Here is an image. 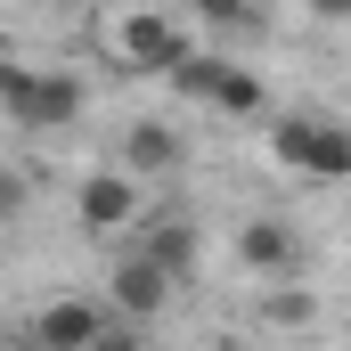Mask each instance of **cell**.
<instances>
[{"mask_svg": "<svg viewBox=\"0 0 351 351\" xmlns=\"http://www.w3.org/2000/svg\"><path fill=\"white\" fill-rule=\"evenodd\" d=\"M25 204H33V180H25V172H0V221H16Z\"/></svg>", "mask_w": 351, "mask_h": 351, "instance_id": "obj_14", "label": "cell"}, {"mask_svg": "<svg viewBox=\"0 0 351 351\" xmlns=\"http://www.w3.org/2000/svg\"><path fill=\"white\" fill-rule=\"evenodd\" d=\"M0 351H25V343H0Z\"/></svg>", "mask_w": 351, "mask_h": 351, "instance_id": "obj_18", "label": "cell"}, {"mask_svg": "<svg viewBox=\"0 0 351 351\" xmlns=\"http://www.w3.org/2000/svg\"><path fill=\"white\" fill-rule=\"evenodd\" d=\"M213 351H262V343H237V335H229V343H213Z\"/></svg>", "mask_w": 351, "mask_h": 351, "instance_id": "obj_16", "label": "cell"}, {"mask_svg": "<svg viewBox=\"0 0 351 351\" xmlns=\"http://www.w3.org/2000/svg\"><path fill=\"white\" fill-rule=\"evenodd\" d=\"M180 8H188L196 25H221V33H254V25H262L254 0H180Z\"/></svg>", "mask_w": 351, "mask_h": 351, "instance_id": "obj_11", "label": "cell"}, {"mask_svg": "<svg viewBox=\"0 0 351 351\" xmlns=\"http://www.w3.org/2000/svg\"><path fill=\"white\" fill-rule=\"evenodd\" d=\"M90 351H147V327H131V319H114V311H106V327L90 335Z\"/></svg>", "mask_w": 351, "mask_h": 351, "instance_id": "obj_13", "label": "cell"}, {"mask_svg": "<svg viewBox=\"0 0 351 351\" xmlns=\"http://www.w3.org/2000/svg\"><path fill=\"white\" fill-rule=\"evenodd\" d=\"M188 49H196V41H188V25L156 16V8H131V16H114V58H123L131 74H172Z\"/></svg>", "mask_w": 351, "mask_h": 351, "instance_id": "obj_4", "label": "cell"}, {"mask_svg": "<svg viewBox=\"0 0 351 351\" xmlns=\"http://www.w3.org/2000/svg\"><path fill=\"white\" fill-rule=\"evenodd\" d=\"M98 327H106V302H98V294H58V302H41V311H33L25 351H90Z\"/></svg>", "mask_w": 351, "mask_h": 351, "instance_id": "obj_5", "label": "cell"}, {"mask_svg": "<svg viewBox=\"0 0 351 351\" xmlns=\"http://www.w3.org/2000/svg\"><path fill=\"white\" fill-rule=\"evenodd\" d=\"M90 90L82 74H33V66H0V114L33 139V131H66V123H82Z\"/></svg>", "mask_w": 351, "mask_h": 351, "instance_id": "obj_1", "label": "cell"}, {"mask_svg": "<svg viewBox=\"0 0 351 351\" xmlns=\"http://www.w3.org/2000/svg\"><path fill=\"white\" fill-rule=\"evenodd\" d=\"M164 302H172V286H164V269H156V262H139V254H123V262H114V278H106V311H114V319L147 327Z\"/></svg>", "mask_w": 351, "mask_h": 351, "instance_id": "obj_7", "label": "cell"}, {"mask_svg": "<svg viewBox=\"0 0 351 351\" xmlns=\"http://www.w3.org/2000/svg\"><path fill=\"white\" fill-rule=\"evenodd\" d=\"M131 254L164 269V286H188V278H196V221H172V213L147 221V237H139Z\"/></svg>", "mask_w": 351, "mask_h": 351, "instance_id": "obj_9", "label": "cell"}, {"mask_svg": "<svg viewBox=\"0 0 351 351\" xmlns=\"http://www.w3.org/2000/svg\"><path fill=\"white\" fill-rule=\"evenodd\" d=\"M269 156L286 172H311V180H351V131L327 123V114H278L269 123Z\"/></svg>", "mask_w": 351, "mask_h": 351, "instance_id": "obj_3", "label": "cell"}, {"mask_svg": "<svg viewBox=\"0 0 351 351\" xmlns=\"http://www.w3.org/2000/svg\"><path fill=\"white\" fill-rule=\"evenodd\" d=\"M237 262L245 269H262V278H294V269H302V237H294V229H286V221H245V229H237Z\"/></svg>", "mask_w": 351, "mask_h": 351, "instance_id": "obj_8", "label": "cell"}, {"mask_svg": "<svg viewBox=\"0 0 351 351\" xmlns=\"http://www.w3.org/2000/svg\"><path fill=\"white\" fill-rule=\"evenodd\" d=\"M58 8H82V16H90V0H58Z\"/></svg>", "mask_w": 351, "mask_h": 351, "instance_id": "obj_17", "label": "cell"}, {"mask_svg": "<svg viewBox=\"0 0 351 351\" xmlns=\"http://www.w3.org/2000/svg\"><path fill=\"white\" fill-rule=\"evenodd\" d=\"M262 311L278 319V327H311V319H319V294H311V286H294V278H278V294H269Z\"/></svg>", "mask_w": 351, "mask_h": 351, "instance_id": "obj_12", "label": "cell"}, {"mask_svg": "<svg viewBox=\"0 0 351 351\" xmlns=\"http://www.w3.org/2000/svg\"><path fill=\"white\" fill-rule=\"evenodd\" d=\"M180 156H188V147H180V131H172V123H156V114L123 131V172H131V180H164V172H180Z\"/></svg>", "mask_w": 351, "mask_h": 351, "instance_id": "obj_10", "label": "cell"}, {"mask_svg": "<svg viewBox=\"0 0 351 351\" xmlns=\"http://www.w3.org/2000/svg\"><path fill=\"white\" fill-rule=\"evenodd\" d=\"M74 213H82L90 237L131 229V221H139V180H131V172H90L82 188H74Z\"/></svg>", "mask_w": 351, "mask_h": 351, "instance_id": "obj_6", "label": "cell"}, {"mask_svg": "<svg viewBox=\"0 0 351 351\" xmlns=\"http://www.w3.org/2000/svg\"><path fill=\"white\" fill-rule=\"evenodd\" d=\"M164 82L180 90V98H196V106H221V114H262L269 90L254 66H237V58H221V49H188Z\"/></svg>", "mask_w": 351, "mask_h": 351, "instance_id": "obj_2", "label": "cell"}, {"mask_svg": "<svg viewBox=\"0 0 351 351\" xmlns=\"http://www.w3.org/2000/svg\"><path fill=\"white\" fill-rule=\"evenodd\" d=\"M311 16H319V25H343V16H351V0H311Z\"/></svg>", "mask_w": 351, "mask_h": 351, "instance_id": "obj_15", "label": "cell"}]
</instances>
